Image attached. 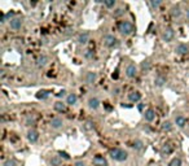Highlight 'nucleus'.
Listing matches in <instances>:
<instances>
[{"label":"nucleus","instance_id":"obj_1","mask_svg":"<svg viewBox=\"0 0 189 166\" xmlns=\"http://www.w3.org/2000/svg\"><path fill=\"white\" fill-rule=\"evenodd\" d=\"M118 31L122 34L123 36H129L135 33V26L131 21H127V20H123L119 22L118 25Z\"/></svg>","mask_w":189,"mask_h":166},{"label":"nucleus","instance_id":"obj_2","mask_svg":"<svg viewBox=\"0 0 189 166\" xmlns=\"http://www.w3.org/2000/svg\"><path fill=\"white\" fill-rule=\"evenodd\" d=\"M110 157L117 162H124L128 158V153L122 148H114V149L110 150Z\"/></svg>","mask_w":189,"mask_h":166},{"label":"nucleus","instance_id":"obj_3","mask_svg":"<svg viewBox=\"0 0 189 166\" xmlns=\"http://www.w3.org/2000/svg\"><path fill=\"white\" fill-rule=\"evenodd\" d=\"M102 44L106 48H114V47H117V44H118V39L114 35H111V34H108V35L104 36Z\"/></svg>","mask_w":189,"mask_h":166},{"label":"nucleus","instance_id":"obj_4","mask_svg":"<svg viewBox=\"0 0 189 166\" xmlns=\"http://www.w3.org/2000/svg\"><path fill=\"white\" fill-rule=\"evenodd\" d=\"M173 38H175V30L172 27H170V26H167L162 33V40L165 43H170Z\"/></svg>","mask_w":189,"mask_h":166},{"label":"nucleus","instance_id":"obj_5","mask_svg":"<svg viewBox=\"0 0 189 166\" xmlns=\"http://www.w3.org/2000/svg\"><path fill=\"white\" fill-rule=\"evenodd\" d=\"M8 23H9V27L12 29V30L17 31V30H20V29L22 27V25H23V18H22V17H18V16H16V17L12 18V20H10Z\"/></svg>","mask_w":189,"mask_h":166},{"label":"nucleus","instance_id":"obj_6","mask_svg":"<svg viewBox=\"0 0 189 166\" xmlns=\"http://www.w3.org/2000/svg\"><path fill=\"white\" fill-rule=\"evenodd\" d=\"M124 73H126V77L129 78V79H132V78H135L137 75V67L135 64H128L126 66V70H124Z\"/></svg>","mask_w":189,"mask_h":166},{"label":"nucleus","instance_id":"obj_7","mask_svg":"<svg viewBox=\"0 0 189 166\" xmlns=\"http://www.w3.org/2000/svg\"><path fill=\"white\" fill-rule=\"evenodd\" d=\"M26 137H27V140L31 143V144H35V143L39 140V132L36 131V130H34V129H30L27 131Z\"/></svg>","mask_w":189,"mask_h":166},{"label":"nucleus","instance_id":"obj_8","mask_svg":"<svg viewBox=\"0 0 189 166\" xmlns=\"http://www.w3.org/2000/svg\"><path fill=\"white\" fill-rule=\"evenodd\" d=\"M87 104H88V108L92 109V110H97V109L100 108V100H98V97H96V96H91V97L88 99Z\"/></svg>","mask_w":189,"mask_h":166},{"label":"nucleus","instance_id":"obj_9","mask_svg":"<svg viewBox=\"0 0 189 166\" xmlns=\"http://www.w3.org/2000/svg\"><path fill=\"white\" fill-rule=\"evenodd\" d=\"M173 123H175L179 129H184L186 124V117H184L183 114H177V116H175V118H173Z\"/></svg>","mask_w":189,"mask_h":166},{"label":"nucleus","instance_id":"obj_10","mask_svg":"<svg viewBox=\"0 0 189 166\" xmlns=\"http://www.w3.org/2000/svg\"><path fill=\"white\" fill-rule=\"evenodd\" d=\"M188 52H189V47L186 46V44H184V43L177 44V46H176V48H175V53L179 54V56L188 54Z\"/></svg>","mask_w":189,"mask_h":166},{"label":"nucleus","instance_id":"obj_11","mask_svg":"<svg viewBox=\"0 0 189 166\" xmlns=\"http://www.w3.org/2000/svg\"><path fill=\"white\" fill-rule=\"evenodd\" d=\"M51 127L53 130H60L62 129V126H64V121H62V118H60V117H54V118L51 119Z\"/></svg>","mask_w":189,"mask_h":166},{"label":"nucleus","instance_id":"obj_12","mask_svg":"<svg viewBox=\"0 0 189 166\" xmlns=\"http://www.w3.org/2000/svg\"><path fill=\"white\" fill-rule=\"evenodd\" d=\"M88 40H89V33H87V31H83V33H80L79 35H78V38H77L78 44H80V46H84V44H87Z\"/></svg>","mask_w":189,"mask_h":166},{"label":"nucleus","instance_id":"obj_13","mask_svg":"<svg viewBox=\"0 0 189 166\" xmlns=\"http://www.w3.org/2000/svg\"><path fill=\"white\" fill-rule=\"evenodd\" d=\"M96 79H97V73L95 71H87L84 75V80L87 84H93V83L96 82Z\"/></svg>","mask_w":189,"mask_h":166},{"label":"nucleus","instance_id":"obj_14","mask_svg":"<svg viewBox=\"0 0 189 166\" xmlns=\"http://www.w3.org/2000/svg\"><path fill=\"white\" fill-rule=\"evenodd\" d=\"M144 119L146 122H153L155 119V110L153 108H148L144 112Z\"/></svg>","mask_w":189,"mask_h":166},{"label":"nucleus","instance_id":"obj_15","mask_svg":"<svg viewBox=\"0 0 189 166\" xmlns=\"http://www.w3.org/2000/svg\"><path fill=\"white\" fill-rule=\"evenodd\" d=\"M93 165L95 166H108V161H106V158L104 157V156H95L93 157Z\"/></svg>","mask_w":189,"mask_h":166},{"label":"nucleus","instance_id":"obj_16","mask_svg":"<svg viewBox=\"0 0 189 166\" xmlns=\"http://www.w3.org/2000/svg\"><path fill=\"white\" fill-rule=\"evenodd\" d=\"M170 13H171V16H172L173 18H180L181 14H183V10H181L180 5L176 4V5H172V7H171Z\"/></svg>","mask_w":189,"mask_h":166},{"label":"nucleus","instance_id":"obj_17","mask_svg":"<svg viewBox=\"0 0 189 166\" xmlns=\"http://www.w3.org/2000/svg\"><path fill=\"white\" fill-rule=\"evenodd\" d=\"M167 83V78L162 74H158L157 77L154 78V86L155 87H163V86Z\"/></svg>","mask_w":189,"mask_h":166},{"label":"nucleus","instance_id":"obj_18","mask_svg":"<svg viewBox=\"0 0 189 166\" xmlns=\"http://www.w3.org/2000/svg\"><path fill=\"white\" fill-rule=\"evenodd\" d=\"M128 100L131 101V103H139L140 100H141V93L139 92V91H132V92L128 93Z\"/></svg>","mask_w":189,"mask_h":166},{"label":"nucleus","instance_id":"obj_19","mask_svg":"<svg viewBox=\"0 0 189 166\" xmlns=\"http://www.w3.org/2000/svg\"><path fill=\"white\" fill-rule=\"evenodd\" d=\"M172 149H173V147H172L171 143H165V144L161 147V154L167 156V154H170V153L172 152Z\"/></svg>","mask_w":189,"mask_h":166},{"label":"nucleus","instance_id":"obj_20","mask_svg":"<svg viewBox=\"0 0 189 166\" xmlns=\"http://www.w3.org/2000/svg\"><path fill=\"white\" fill-rule=\"evenodd\" d=\"M66 105L67 104L64 103V101H56L54 105H53V108H54V110L58 112V113H64V112L66 110Z\"/></svg>","mask_w":189,"mask_h":166},{"label":"nucleus","instance_id":"obj_21","mask_svg":"<svg viewBox=\"0 0 189 166\" xmlns=\"http://www.w3.org/2000/svg\"><path fill=\"white\" fill-rule=\"evenodd\" d=\"M78 103V96L77 93H67L66 96V104L67 105H75V104Z\"/></svg>","mask_w":189,"mask_h":166},{"label":"nucleus","instance_id":"obj_22","mask_svg":"<svg viewBox=\"0 0 189 166\" xmlns=\"http://www.w3.org/2000/svg\"><path fill=\"white\" fill-rule=\"evenodd\" d=\"M49 59L48 56H45V54H41V56L38 57V60H36V65H38V67H44L47 64H48Z\"/></svg>","mask_w":189,"mask_h":166},{"label":"nucleus","instance_id":"obj_23","mask_svg":"<svg viewBox=\"0 0 189 166\" xmlns=\"http://www.w3.org/2000/svg\"><path fill=\"white\" fill-rule=\"evenodd\" d=\"M49 91H47V90H40V91H38L36 92V99H39V100H47V99L49 97Z\"/></svg>","mask_w":189,"mask_h":166},{"label":"nucleus","instance_id":"obj_24","mask_svg":"<svg viewBox=\"0 0 189 166\" xmlns=\"http://www.w3.org/2000/svg\"><path fill=\"white\" fill-rule=\"evenodd\" d=\"M144 147H145L144 142H142V140H140V139H136L133 142V144H132V148H133L135 150H137V152L142 150V149H144Z\"/></svg>","mask_w":189,"mask_h":166},{"label":"nucleus","instance_id":"obj_25","mask_svg":"<svg viewBox=\"0 0 189 166\" xmlns=\"http://www.w3.org/2000/svg\"><path fill=\"white\" fill-rule=\"evenodd\" d=\"M148 4H149V7L152 8L153 10H157L158 8H159L161 5L163 4V1H162V0H149V1H148Z\"/></svg>","mask_w":189,"mask_h":166},{"label":"nucleus","instance_id":"obj_26","mask_svg":"<svg viewBox=\"0 0 189 166\" xmlns=\"http://www.w3.org/2000/svg\"><path fill=\"white\" fill-rule=\"evenodd\" d=\"M61 157L60 156H53V157L49 158V163H51V166H61Z\"/></svg>","mask_w":189,"mask_h":166},{"label":"nucleus","instance_id":"obj_27","mask_svg":"<svg viewBox=\"0 0 189 166\" xmlns=\"http://www.w3.org/2000/svg\"><path fill=\"white\" fill-rule=\"evenodd\" d=\"M150 67H152V62H150L149 60H144V61L141 62V69H142V71H149Z\"/></svg>","mask_w":189,"mask_h":166},{"label":"nucleus","instance_id":"obj_28","mask_svg":"<svg viewBox=\"0 0 189 166\" xmlns=\"http://www.w3.org/2000/svg\"><path fill=\"white\" fill-rule=\"evenodd\" d=\"M172 127H173V124L171 123L170 121H165L162 123V130H163V131H166V132L171 131V130H172Z\"/></svg>","mask_w":189,"mask_h":166},{"label":"nucleus","instance_id":"obj_29","mask_svg":"<svg viewBox=\"0 0 189 166\" xmlns=\"http://www.w3.org/2000/svg\"><path fill=\"white\" fill-rule=\"evenodd\" d=\"M168 166H181V158L180 157H173L172 160L168 162Z\"/></svg>","mask_w":189,"mask_h":166},{"label":"nucleus","instance_id":"obj_30","mask_svg":"<svg viewBox=\"0 0 189 166\" xmlns=\"http://www.w3.org/2000/svg\"><path fill=\"white\" fill-rule=\"evenodd\" d=\"M124 12H126V10H124V8H122V7H121V8H117V9L113 12V17H114V18L121 17V16L124 14Z\"/></svg>","mask_w":189,"mask_h":166},{"label":"nucleus","instance_id":"obj_31","mask_svg":"<svg viewBox=\"0 0 189 166\" xmlns=\"http://www.w3.org/2000/svg\"><path fill=\"white\" fill-rule=\"evenodd\" d=\"M102 4L105 5L106 8H114L117 5V1H115V0H104Z\"/></svg>","mask_w":189,"mask_h":166},{"label":"nucleus","instance_id":"obj_32","mask_svg":"<svg viewBox=\"0 0 189 166\" xmlns=\"http://www.w3.org/2000/svg\"><path fill=\"white\" fill-rule=\"evenodd\" d=\"M83 127H84L85 130H88V131H89V130H93V129H95V123H93L92 121H85L84 124H83Z\"/></svg>","mask_w":189,"mask_h":166},{"label":"nucleus","instance_id":"obj_33","mask_svg":"<svg viewBox=\"0 0 189 166\" xmlns=\"http://www.w3.org/2000/svg\"><path fill=\"white\" fill-rule=\"evenodd\" d=\"M3 166H17V162L14 160H12V158H8V160H5L3 162Z\"/></svg>","mask_w":189,"mask_h":166},{"label":"nucleus","instance_id":"obj_34","mask_svg":"<svg viewBox=\"0 0 189 166\" xmlns=\"http://www.w3.org/2000/svg\"><path fill=\"white\" fill-rule=\"evenodd\" d=\"M83 54H84L85 59H93V56H95V53H93L92 49H85Z\"/></svg>","mask_w":189,"mask_h":166},{"label":"nucleus","instance_id":"obj_35","mask_svg":"<svg viewBox=\"0 0 189 166\" xmlns=\"http://www.w3.org/2000/svg\"><path fill=\"white\" fill-rule=\"evenodd\" d=\"M34 122H35V117L28 116L27 118H26V124H27V126H31V124H34Z\"/></svg>","mask_w":189,"mask_h":166},{"label":"nucleus","instance_id":"obj_36","mask_svg":"<svg viewBox=\"0 0 189 166\" xmlns=\"http://www.w3.org/2000/svg\"><path fill=\"white\" fill-rule=\"evenodd\" d=\"M65 95H66V91H65V90H62V91H60V92L57 93L56 96H57V97H64ZM66 96H67V95H66Z\"/></svg>","mask_w":189,"mask_h":166},{"label":"nucleus","instance_id":"obj_37","mask_svg":"<svg viewBox=\"0 0 189 166\" xmlns=\"http://www.w3.org/2000/svg\"><path fill=\"white\" fill-rule=\"evenodd\" d=\"M60 157H61V158L64 157L65 160H69V158H70V157H69V154H67V153H64V152H60Z\"/></svg>","mask_w":189,"mask_h":166},{"label":"nucleus","instance_id":"obj_38","mask_svg":"<svg viewBox=\"0 0 189 166\" xmlns=\"http://www.w3.org/2000/svg\"><path fill=\"white\" fill-rule=\"evenodd\" d=\"M74 166H85V163L83 162V161H77V162L74 163Z\"/></svg>","mask_w":189,"mask_h":166},{"label":"nucleus","instance_id":"obj_39","mask_svg":"<svg viewBox=\"0 0 189 166\" xmlns=\"http://www.w3.org/2000/svg\"><path fill=\"white\" fill-rule=\"evenodd\" d=\"M119 92H121V90H119V88L118 87H115V88H114V90H113V95H119Z\"/></svg>","mask_w":189,"mask_h":166},{"label":"nucleus","instance_id":"obj_40","mask_svg":"<svg viewBox=\"0 0 189 166\" xmlns=\"http://www.w3.org/2000/svg\"><path fill=\"white\" fill-rule=\"evenodd\" d=\"M184 13H185L186 20H189V7H186V8H185V12H184Z\"/></svg>","mask_w":189,"mask_h":166}]
</instances>
